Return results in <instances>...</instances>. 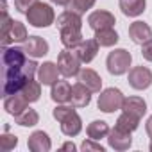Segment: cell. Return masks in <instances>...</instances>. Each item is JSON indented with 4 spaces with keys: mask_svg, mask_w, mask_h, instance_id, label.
<instances>
[{
    "mask_svg": "<svg viewBox=\"0 0 152 152\" xmlns=\"http://www.w3.org/2000/svg\"><path fill=\"white\" fill-rule=\"evenodd\" d=\"M23 48H4L2 63H4V95L20 93L27 81H31L38 73L39 64L25 57Z\"/></svg>",
    "mask_w": 152,
    "mask_h": 152,
    "instance_id": "6da1fadb",
    "label": "cell"
},
{
    "mask_svg": "<svg viewBox=\"0 0 152 152\" xmlns=\"http://www.w3.org/2000/svg\"><path fill=\"white\" fill-rule=\"evenodd\" d=\"M61 148H63V150H72V152H73V150H75V145H73L72 141H68V143H64Z\"/></svg>",
    "mask_w": 152,
    "mask_h": 152,
    "instance_id": "d590c367",
    "label": "cell"
},
{
    "mask_svg": "<svg viewBox=\"0 0 152 152\" xmlns=\"http://www.w3.org/2000/svg\"><path fill=\"white\" fill-rule=\"evenodd\" d=\"M95 39L100 47H113L118 43V32L111 27V29H100V31H95Z\"/></svg>",
    "mask_w": 152,
    "mask_h": 152,
    "instance_id": "603a6c76",
    "label": "cell"
},
{
    "mask_svg": "<svg viewBox=\"0 0 152 152\" xmlns=\"http://www.w3.org/2000/svg\"><path fill=\"white\" fill-rule=\"evenodd\" d=\"M27 22L32 25V27H38V29H43V27H48L54 23L56 20V15H54V9L48 6V4H43V2H36L27 13Z\"/></svg>",
    "mask_w": 152,
    "mask_h": 152,
    "instance_id": "7a4b0ae2",
    "label": "cell"
},
{
    "mask_svg": "<svg viewBox=\"0 0 152 152\" xmlns=\"http://www.w3.org/2000/svg\"><path fill=\"white\" fill-rule=\"evenodd\" d=\"M122 111L129 113V115H134L138 118H141L145 113H147V102L141 99V97H129L124 100V106H122Z\"/></svg>",
    "mask_w": 152,
    "mask_h": 152,
    "instance_id": "d6986e66",
    "label": "cell"
},
{
    "mask_svg": "<svg viewBox=\"0 0 152 152\" xmlns=\"http://www.w3.org/2000/svg\"><path fill=\"white\" fill-rule=\"evenodd\" d=\"M148 148H150V152H152V141H150V145H148Z\"/></svg>",
    "mask_w": 152,
    "mask_h": 152,
    "instance_id": "74e56055",
    "label": "cell"
},
{
    "mask_svg": "<svg viewBox=\"0 0 152 152\" xmlns=\"http://www.w3.org/2000/svg\"><path fill=\"white\" fill-rule=\"evenodd\" d=\"M140 125V118L134 116V115H129V113H122L116 120V127L122 129V131H127V132H134Z\"/></svg>",
    "mask_w": 152,
    "mask_h": 152,
    "instance_id": "484cf974",
    "label": "cell"
},
{
    "mask_svg": "<svg viewBox=\"0 0 152 152\" xmlns=\"http://www.w3.org/2000/svg\"><path fill=\"white\" fill-rule=\"evenodd\" d=\"M70 95H72V86L70 83L66 81H57L56 84H52V100L57 102V104H64V102H70Z\"/></svg>",
    "mask_w": 152,
    "mask_h": 152,
    "instance_id": "ffe728a7",
    "label": "cell"
},
{
    "mask_svg": "<svg viewBox=\"0 0 152 152\" xmlns=\"http://www.w3.org/2000/svg\"><path fill=\"white\" fill-rule=\"evenodd\" d=\"M79 83H83L86 88L91 90V93H99L100 88H102V79H100V75L91 70V68H83L79 72Z\"/></svg>",
    "mask_w": 152,
    "mask_h": 152,
    "instance_id": "e0dca14e",
    "label": "cell"
},
{
    "mask_svg": "<svg viewBox=\"0 0 152 152\" xmlns=\"http://www.w3.org/2000/svg\"><path fill=\"white\" fill-rule=\"evenodd\" d=\"M129 38L136 45H143L148 39H152V29L145 22H134L129 25Z\"/></svg>",
    "mask_w": 152,
    "mask_h": 152,
    "instance_id": "4fadbf2b",
    "label": "cell"
},
{
    "mask_svg": "<svg viewBox=\"0 0 152 152\" xmlns=\"http://www.w3.org/2000/svg\"><path fill=\"white\" fill-rule=\"evenodd\" d=\"M16 145H18V138H16L15 134L6 132V134L0 136V152H9V150H13Z\"/></svg>",
    "mask_w": 152,
    "mask_h": 152,
    "instance_id": "f546056e",
    "label": "cell"
},
{
    "mask_svg": "<svg viewBox=\"0 0 152 152\" xmlns=\"http://www.w3.org/2000/svg\"><path fill=\"white\" fill-rule=\"evenodd\" d=\"M36 2L38 0H15V7H16L18 13H27Z\"/></svg>",
    "mask_w": 152,
    "mask_h": 152,
    "instance_id": "d6a6232c",
    "label": "cell"
},
{
    "mask_svg": "<svg viewBox=\"0 0 152 152\" xmlns=\"http://www.w3.org/2000/svg\"><path fill=\"white\" fill-rule=\"evenodd\" d=\"M15 122H16L18 125H22V127H34V125L39 122V115H38L36 109L27 107L23 113H20V115L15 116Z\"/></svg>",
    "mask_w": 152,
    "mask_h": 152,
    "instance_id": "d4e9b609",
    "label": "cell"
},
{
    "mask_svg": "<svg viewBox=\"0 0 152 152\" xmlns=\"http://www.w3.org/2000/svg\"><path fill=\"white\" fill-rule=\"evenodd\" d=\"M132 63V56L129 50L125 48H116L113 52H109L107 59H106V64H107V72L111 75H124L129 66Z\"/></svg>",
    "mask_w": 152,
    "mask_h": 152,
    "instance_id": "3957f363",
    "label": "cell"
},
{
    "mask_svg": "<svg viewBox=\"0 0 152 152\" xmlns=\"http://www.w3.org/2000/svg\"><path fill=\"white\" fill-rule=\"evenodd\" d=\"M22 48L31 57H43L48 54V43H47V39H43L39 36H29V39L23 43Z\"/></svg>",
    "mask_w": 152,
    "mask_h": 152,
    "instance_id": "9c48e42d",
    "label": "cell"
},
{
    "mask_svg": "<svg viewBox=\"0 0 152 152\" xmlns=\"http://www.w3.org/2000/svg\"><path fill=\"white\" fill-rule=\"evenodd\" d=\"M61 131H63L64 136H70V138L72 136H77L83 131V120H81V116L73 111L70 116H66L61 122Z\"/></svg>",
    "mask_w": 152,
    "mask_h": 152,
    "instance_id": "ac0fdd59",
    "label": "cell"
},
{
    "mask_svg": "<svg viewBox=\"0 0 152 152\" xmlns=\"http://www.w3.org/2000/svg\"><path fill=\"white\" fill-rule=\"evenodd\" d=\"M73 111H75L73 106H57V107L52 111V116H54L57 122H63V120H64L66 116H70Z\"/></svg>",
    "mask_w": 152,
    "mask_h": 152,
    "instance_id": "4dcf8cb0",
    "label": "cell"
},
{
    "mask_svg": "<svg viewBox=\"0 0 152 152\" xmlns=\"http://www.w3.org/2000/svg\"><path fill=\"white\" fill-rule=\"evenodd\" d=\"M109 125L104 122V120H93L88 127H86V134H88V138H91V140H102V138H106L107 134H109Z\"/></svg>",
    "mask_w": 152,
    "mask_h": 152,
    "instance_id": "7402d4cb",
    "label": "cell"
},
{
    "mask_svg": "<svg viewBox=\"0 0 152 152\" xmlns=\"http://www.w3.org/2000/svg\"><path fill=\"white\" fill-rule=\"evenodd\" d=\"M116 23L115 15H111L109 11H93L88 16V25L93 31H100V29H111Z\"/></svg>",
    "mask_w": 152,
    "mask_h": 152,
    "instance_id": "ba28073f",
    "label": "cell"
},
{
    "mask_svg": "<svg viewBox=\"0 0 152 152\" xmlns=\"http://www.w3.org/2000/svg\"><path fill=\"white\" fill-rule=\"evenodd\" d=\"M132 132H127V131H122L115 125V129L109 131L107 134V141H109V147L115 148V150H127L131 145H132Z\"/></svg>",
    "mask_w": 152,
    "mask_h": 152,
    "instance_id": "52a82bcc",
    "label": "cell"
},
{
    "mask_svg": "<svg viewBox=\"0 0 152 152\" xmlns=\"http://www.w3.org/2000/svg\"><path fill=\"white\" fill-rule=\"evenodd\" d=\"M59 66L52 61H47L43 64H39L38 68V79L43 86H52L57 83V77H59Z\"/></svg>",
    "mask_w": 152,
    "mask_h": 152,
    "instance_id": "8fae6325",
    "label": "cell"
},
{
    "mask_svg": "<svg viewBox=\"0 0 152 152\" xmlns=\"http://www.w3.org/2000/svg\"><path fill=\"white\" fill-rule=\"evenodd\" d=\"M95 6V0H70L68 9L75 11L77 15H84L88 9H91Z\"/></svg>",
    "mask_w": 152,
    "mask_h": 152,
    "instance_id": "f1b7e54d",
    "label": "cell"
},
{
    "mask_svg": "<svg viewBox=\"0 0 152 152\" xmlns=\"http://www.w3.org/2000/svg\"><path fill=\"white\" fill-rule=\"evenodd\" d=\"M124 100H125V97H124V93H122L118 88H107V90H104V91L99 95L97 106H99V109L104 111V113H115V111L122 109Z\"/></svg>",
    "mask_w": 152,
    "mask_h": 152,
    "instance_id": "277c9868",
    "label": "cell"
},
{
    "mask_svg": "<svg viewBox=\"0 0 152 152\" xmlns=\"http://www.w3.org/2000/svg\"><path fill=\"white\" fill-rule=\"evenodd\" d=\"M99 43H97V39H84L77 48H75L73 52L77 54V57L81 59V63H91L93 59H95V56H97V52H99Z\"/></svg>",
    "mask_w": 152,
    "mask_h": 152,
    "instance_id": "9a60e30c",
    "label": "cell"
},
{
    "mask_svg": "<svg viewBox=\"0 0 152 152\" xmlns=\"http://www.w3.org/2000/svg\"><path fill=\"white\" fill-rule=\"evenodd\" d=\"M29 39V34H27V29L22 22H13V27H11V32H9V43H25Z\"/></svg>",
    "mask_w": 152,
    "mask_h": 152,
    "instance_id": "83f0119b",
    "label": "cell"
},
{
    "mask_svg": "<svg viewBox=\"0 0 152 152\" xmlns=\"http://www.w3.org/2000/svg\"><path fill=\"white\" fill-rule=\"evenodd\" d=\"M56 25H57L59 31H81L83 20H81V15L68 9V11H64V13H61L57 16Z\"/></svg>",
    "mask_w": 152,
    "mask_h": 152,
    "instance_id": "30bf717a",
    "label": "cell"
},
{
    "mask_svg": "<svg viewBox=\"0 0 152 152\" xmlns=\"http://www.w3.org/2000/svg\"><path fill=\"white\" fill-rule=\"evenodd\" d=\"M27 147L32 152H48L52 147V141L45 131H34L27 140Z\"/></svg>",
    "mask_w": 152,
    "mask_h": 152,
    "instance_id": "5bb4252c",
    "label": "cell"
},
{
    "mask_svg": "<svg viewBox=\"0 0 152 152\" xmlns=\"http://www.w3.org/2000/svg\"><path fill=\"white\" fill-rule=\"evenodd\" d=\"M59 32H61V43L68 50H75V48H77L84 41L81 31H59Z\"/></svg>",
    "mask_w": 152,
    "mask_h": 152,
    "instance_id": "cb8c5ba5",
    "label": "cell"
},
{
    "mask_svg": "<svg viewBox=\"0 0 152 152\" xmlns=\"http://www.w3.org/2000/svg\"><path fill=\"white\" fill-rule=\"evenodd\" d=\"M81 148H83L84 152H90V150H93V152H104V147H102L100 143H97V140H91V138L84 140V141L81 143Z\"/></svg>",
    "mask_w": 152,
    "mask_h": 152,
    "instance_id": "1f68e13d",
    "label": "cell"
},
{
    "mask_svg": "<svg viewBox=\"0 0 152 152\" xmlns=\"http://www.w3.org/2000/svg\"><path fill=\"white\" fill-rule=\"evenodd\" d=\"M29 104H31V102H29L22 93H15V95L6 97V100H4V109H6L9 115L16 116V115H20V113H23Z\"/></svg>",
    "mask_w": 152,
    "mask_h": 152,
    "instance_id": "2e32d148",
    "label": "cell"
},
{
    "mask_svg": "<svg viewBox=\"0 0 152 152\" xmlns=\"http://www.w3.org/2000/svg\"><path fill=\"white\" fill-rule=\"evenodd\" d=\"M145 129H147V134L152 138V116H148V120H147V124H145Z\"/></svg>",
    "mask_w": 152,
    "mask_h": 152,
    "instance_id": "e575fe53",
    "label": "cell"
},
{
    "mask_svg": "<svg viewBox=\"0 0 152 152\" xmlns=\"http://www.w3.org/2000/svg\"><path fill=\"white\" fill-rule=\"evenodd\" d=\"M70 102L73 107H86L91 102V90L86 88L83 83H77L72 86V95H70Z\"/></svg>",
    "mask_w": 152,
    "mask_h": 152,
    "instance_id": "7c38bea8",
    "label": "cell"
},
{
    "mask_svg": "<svg viewBox=\"0 0 152 152\" xmlns=\"http://www.w3.org/2000/svg\"><path fill=\"white\" fill-rule=\"evenodd\" d=\"M52 4H57V6H66L68 7V4H70V0H50Z\"/></svg>",
    "mask_w": 152,
    "mask_h": 152,
    "instance_id": "8d00e7d4",
    "label": "cell"
},
{
    "mask_svg": "<svg viewBox=\"0 0 152 152\" xmlns=\"http://www.w3.org/2000/svg\"><path fill=\"white\" fill-rule=\"evenodd\" d=\"M141 56H143V59L152 61V39H148L147 43L141 45Z\"/></svg>",
    "mask_w": 152,
    "mask_h": 152,
    "instance_id": "836d02e7",
    "label": "cell"
},
{
    "mask_svg": "<svg viewBox=\"0 0 152 152\" xmlns=\"http://www.w3.org/2000/svg\"><path fill=\"white\" fill-rule=\"evenodd\" d=\"M57 66L59 72L64 75V77H73V75H79L81 72V59L77 57L73 50H63L57 56Z\"/></svg>",
    "mask_w": 152,
    "mask_h": 152,
    "instance_id": "5b68a950",
    "label": "cell"
},
{
    "mask_svg": "<svg viewBox=\"0 0 152 152\" xmlns=\"http://www.w3.org/2000/svg\"><path fill=\"white\" fill-rule=\"evenodd\" d=\"M129 84L131 88L134 90H147L150 84H152V72L147 68V66H134L131 72H129Z\"/></svg>",
    "mask_w": 152,
    "mask_h": 152,
    "instance_id": "8992f818",
    "label": "cell"
},
{
    "mask_svg": "<svg viewBox=\"0 0 152 152\" xmlns=\"http://www.w3.org/2000/svg\"><path fill=\"white\" fill-rule=\"evenodd\" d=\"M120 4V9L125 16H140L143 11H145V6H147V0H118Z\"/></svg>",
    "mask_w": 152,
    "mask_h": 152,
    "instance_id": "44dd1931",
    "label": "cell"
},
{
    "mask_svg": "<svg viewBox=\"0 0 152 152\" xmlns=\"http://www.w3.org/2000/svg\"><path fill=\"white\" fill-rule=\"evenodd\" d=\"M20 93H22L29 102H36V100H39V95H41V83H36L34 79H31V81L25 83V86L22 88Z\"/></svg>",
    "mask_w": 152,
    "mask_h": 152,
    "instance_id": "4316f807",
    "label": "cell"
}]
</instances>
